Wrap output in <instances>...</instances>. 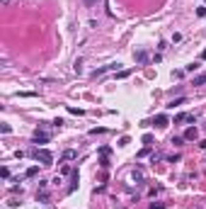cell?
Returning <instances> with one entry per match:
<instances>
[{
  "mask_svg": "<svg viewBox=\"0 0 206 209\" xmlns=\"http://www.w3.org/2000/svg\"><path fill=\"white\" fill-rule=\"evenodd\" d=\"M34 158L41 163V165H51V163H53V153H51V151H46V148H36V151H34Z\"/></svg>",
  "mask_w": 206,
  "mask_h": 209,
  "instance_id": "cell-1",
  "label": "cell"
},
{
  "mask_svg": "<svg viewBox=\"0 0 206 209\" xmlns=\"http://www.w3.org/2000/svg\"><path fill=\"white\" fill-rule=\"evenodd\" d=\"M153 124H155L158 129H165V127L170 124V119H167V114H155V119H153Z\"/></svg>",
  "mask_w": 206,
  "mask_h": 209,
  "instance_id": "cell-2",
  "label": "cell"
},
{
  "mask_svg": "<svg viewBox=\"0 0 206 209\" xmlns=\"http://www.w3.org/2000/svg\"><path fill=\"white\" fill-rule=\"evenodd\" d=\"M49 134L46 131H34V143H49Z\"/></svg>",
  "mask_w": 206,
  "mask_h": 209,
  "instance_id": "cell-3",
  "label": "cell"
},
{
  "mask_svg": "<svg viewBox=\"0 0 206 209\" xmlns=\"http://www.w3.org/2000/svg\"><path fill=\"white\" fill-rule=\"evenodd\" d=\"M197 136H199V131H197V127H189V129L184 131V139H187V141H194Z\"/></svg>",
  "mask_w": 206,
  "mask_h": 209,
  "instance_id": "cell-4",
  "label": "cell"
},
{
  "mask_svg": "<svg viewBox=\"0 0 206 209\" xmlns=\"http://www.w3.org/2000/svg\"><path fill=\"white\" fill-rule=\"evenodd\" d=\"M136 61H138V63H145V61H148V54H145V51H138V54H136Z\"/></svg>",
  "mask_w": 206,
  "mask_h": 209,
  "instance_id": "cell-5",
  "label": "cell"
},
{
  "mask_svg": "<svg viewBox=\"0 0 206 209\" xmlns=\"http://www.w3.org/2000/svg\"><path fill=\"white\" fill-rule=\"evenodd\" d=\"M206 83V73H199L197 78H194V85H204Z\"/></svg>",
  "mask_w": 206,
  "mask_h": 209,
  "instance_id": "cell-6",
  "label": "cell"
},
{
  "mask_svg": "<svg viewBox=\"0 0 206 209\" xmlns=\"http://www.w3.org/2000/svg\"><path fill=\"white\" fill-rule=\"evenodd\" d=\"M75 187H78V173H73V182L68 185V192H75Z\"/></svg>",
  "mask_w": 206,
  "mask_h": 209,
  "instance_id": "cell-7",
  "label": "cell"
},
{
  "mask_svg": "<svg viewBox=\"0 0 206 209\" xmlns=\"http://www.w3.org/2000/svg\"><path fill=\"white\" fill-rule=\"evenodd\" d=\"M182 122H189V114H177L175 117V124H182Z\"/></svg>",
  "mask_w": 206,
  "mask_h": 209,
  "instance_id": "cell-8",
  "label": "cell"
},
{
  "mask_svg": "<svg viewBox=\"0 0 206 209\" xmlns=\"http://www.w3.org/2000/svg\"><path fill=\"white\" fill-rule=\"evenodd\" d=\"M73 158H78L75 151H66V153H63V161H73Z\"/></svg>",
  "mask_w": 206,
  "mask_h": 209,
  "instance_id": "cell-9",
  "label": "cell"
},
{
  "mask_svg": "<svg viewBox=\"0 0 206 209\" xmlns=\"http://www.w3.org/2000/svg\"><path fill=\"white\" fill-rule=\"evenodd\" d=\"M179 104H184V97H177V100H172L167 107H179Z\"/></svg>",
  "mask_w": 206,
  "mask_h": 209,
  "instance_id": "cell-10",
  "label": "cell"
},
{
  "mask_svg": "<svg viewBox=\"0 0 206 209\" xmlns=\"http://www.w3.org/2000/svg\"><path fill=\"white\" fill-rule=\"evenodd\" d=\"M36 173H39V168H36V165H32V168H29V170H27V177H34Z\"/></svg>",
  "mask_w": 206,
  "mask_h": 209,
  "instance_id": "cell-11",
  "label": "cell"
},
{
  "mask_svg": "<svg viewBox=\"0 0 206 209\" xmlns=\"http://www.w3.org/2000/svg\"><path fill=\"white\" fill-rule=\"evenodd\" d=\"M70 114H83V109H78V107H68Z\"/></svg>",
  "mask_w": 206,
  "mask_h": 209,
  "instance_id": "cell-12",
  "label": "cell"
},
{
  "mask_svg": "<svg viewBox=\"0 0 206 209\" xmlns=\"http://www.w3.org/2000/svg\"><path fill=\"white\" fill-rule=\"evenodd\" d=\"M197 15H199V17H206V7H199V10H197Z\"/></svg>",
  "mask_w": 206,
  "mask_h": 209,
  "instance_id": "cell-13",
  "label": "cell"
},
{
  "mask_svg": "<svg viewBox=\"0 0 206 209\" xmlns=\"http://www.w3.org/2000/svg\"><path fill=\"white\" fill-rule=\"evenodd\" d=\"M95 2H97V0H85V5H87V7H92Z\"/></svg>",
  "mask_w": 206,
  "mask_h": 209,
  "instance_id": "cell-14",
  "label": "cell"
},
{
  "mask_svg": "<svg viewBox=\"0 0 206 209\" xmlns=\"http://www.w3.org/2000/svg\"><path fill=\"white\" fill-rule=\"evenodd\" d=\"M201 61H206V49H204V51H201Z\"/></svg>",
  "mask_w": 206,
  "mask_h": 209,
  "instance_id": "cell-15",
  "label": "cell"
}]
</instances>
